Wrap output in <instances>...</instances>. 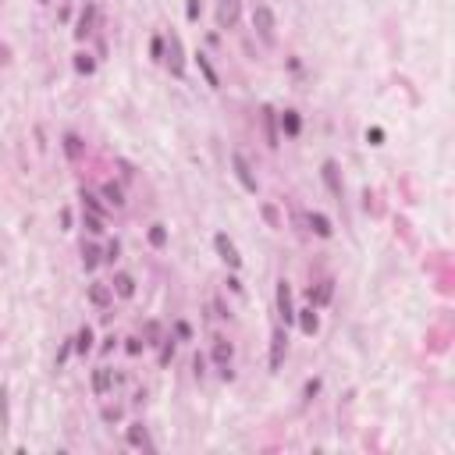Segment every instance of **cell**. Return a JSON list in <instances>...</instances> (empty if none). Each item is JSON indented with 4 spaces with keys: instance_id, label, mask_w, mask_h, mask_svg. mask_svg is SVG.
<instances>
[{
    "instance_id": "cell-19",
    "label": "cell",
    "mask_w": 455,
    "mask_h": 455,
    "mask_svg": "<svg viewBox=\"0 0 455 455\" xmlns=\"http://www.w3.org/2000/svg\"><path fill=\"white\" fill-rule=\"evenodd\" d=\"M149 242L157 245V249H160V245H168V231H164L160 224H153V228H149Z\"/></svg>"
},
{
    "instance_id": "cell-12",
    "label": "cell",
    "mask_w": 455,
    "mask_h": 455,
    "mask_svg": "<svg viewBox=\"0 0 455 455\" xmlns=\"http://www.w3.org/2000/svg\"><path fill=\"white\" fill-rule=\"evenodd\" d=\"M263 128H267V146H277V128H274V110L263 107Z\"/></svg>"
},
{
    "instance_id": "cell-25",
    "label": "cell",
    "mask_w": 455,
    "mask_h": 455,
    "mask_svg": "<svg viewBox=\"0 0 455 455\" xmlns=\"http://www.w3.org/2000/svg\"><path fill=\"white\" fill-rule=\"evenodd\" d=\"M64 149H68V157H78V153H82V142H78L75 135H68V139H64Z\"/></svg>"
},
{
    "instance_id": "cell-16",
    "label": "cell",
    "mask_w": 455,
    "mask_h": 455,
    "mask_svg": "<svg viewBox=\"0 0 455 455\" xmlns=\"http://www.w3.org/2000/svg\"><path fill=\"white\" fill-rule=\"evenodd\" d=\"M89 345H93V331H89V327H82V331H78V338H75V349H78V352H89Z\"/></svg>"
},
{
    "instance_id": "cell-30",
    "label": "cell",
    "mask_w": 455,
    "mask_h": 455,
    "mask_svg": "<svg viewBox=\"0 0 455 455\" xmlns=\"http://www.w3.org/2000/svg\"><path fill=\"white\" fill-rule=\"evenodd\" d=\"M153 57H157V61L164 57V39H153Z\"/></svg>"
},
{
    "instance_id": "cell-26",
    "label": "cell",
    "mask_w": 455,
    "mask_h": 455,
    "mask_svg": "<svg viewBox=\"0 0 455 455\" xmlns=\"http://www.w3.org/2000/svg\"><path fill=\"white\" fill-rule=\"evenodd\" d=\"M86 231H93V235H100V231H103V221H100L96 214H89V217H86Z\"/></svg>"
},
{
    "instance_id": "cell-23",
    "label": "cell",
    "mask_w": 455,
    "mask_h": 455,
    "mask_svg": "<svg viewBox=\"0 0 455 455\" xmlns=\"http://www.w3.org/2000/svg\"><path fill=\"white\" fill-rule=\"evenodd\" d=\"M146 338H149V345H157V342H160V324H157V320H149V324H146Z\"/></svg>"
},
{
    "instance_id": "cell-27",
    "label": "cell",
    "mask_w": 455,
    "mask_h": 455,
    "mask_svg": "<svg viewBox=\"0 0 455 455\" xmlns=\"http://www.w3.org/2000/svg\"><path fill=\"white\" fill-rule=\"evenodd\" d=\"M128 444H146V430L142 427H132L128 430Z\"/></svg>"
},
{
    "instance_id": "cell-1",
    "label": "cell",
    "mask_w": 455,
    "mask_h": 455,
    "mask_svg": "<svg viewBox=\"0 0 455 455\" xmlns=\"http://www.w3.org/2000/svg\"><path fill=\"white\" fill-rule=\"evenodd\" d=\"M253 25H256V32L267 39V43H274V11L270 8H256L253 11Z\"/></svg>"
},
{
    "instance_id": "cell-31",
    "label": "cell",
    "mask_w": 455,
    "mask_h": 455,
    "mask_svg": "<svg viewBox=\"0 0 455 455\" xmlns=\"http://www.w3.org/2000/svg\"><path fill=\"white\" fill-rule=\"evenodd\" d=\"M263 217H267L270 224H277V210H274V206H263Z\"/></svg>"
},
{
    "instance_id": "cell-17",
    "label": "cell",
    "mask_w": 455,
    "mask_h": 455,
    "mask_svg": "<svg viewBox=\"0 0 455 455\" xmlns=\"http://www.w3.org/2000/svg\"><path fill=\"white\" fill-rule=\"evenodd\" d=\"M82 263H86L89 270L100 263V249H96V245H86V249H82Z\"/></svg>"
},
{
    "instance_id": "cell-24",
    "label": "cell",
    "mask_w": 455,
    "mask_h": 455,
    "mask_svg": "<svg viewBox=\"0 0 455 455\" xmlns=\"http://www.w3.org/2000/svg\"><path fill=\"white\" fill-rule=\"evenodd\" d=\"M302 331H306V335H313V331H317V317H313V310L302 313Z\"/></svg>"
},
{
    "instance_id": "cell-14",
    "label": "cell",
    "mask_w": 455,
    "mask_h": 455,
    "mask_svg": "<svg viewBox=\"0 0 455 455\" xmlns=\"http://www.w3.org/2000/svg\"><path fill=\"white\" fill-rule=\"evenodd\" d=\"M93 388H96V395H107L110 391V370H96V374H93Z\"/></svg>"
},
{
    "instance_id": "cell-5",
    "label": "cell",
    "mask_w": 455,
    "mask_h": 455,
    "mask_svg": "<svg viewBox=\"0 0 455 455\" xmlns=\"http://www.w3.org/2000/svg\"><path fill=\"white\" fill-rule=\"evenodd\" d=\"M277 310H281L284 324H288V320H295V313H292V292H288V281H281V284H277Z\"/></svg>"
},
{
    "instance_id": "cell-22",
    "label": "cell",
    "mask_w": 455,
    "mask_h": 455,
    "mask_svg": "<svg viewBox=\"0 0 455 455\" xmlns=\"http://www.w3.org/2000/svg\"><path fill=\"white\" fill-rule=\"evenodd\" d=\"M103 196H107L114 206H121V203H125V196H121V189H117V185H107V189H103Z\"/></svg>"
},
{
    "instance_id": "cell-20",
    "label": "cell",
    "mask_w": 455,
    "mask_h": 455,
    "mask_svg": "<svg viewBox=\"0 0 455 455\" xmlns=\"http://www.w3.org/2000/svg\"><path fill=\"white\" fill-rule=\"evenodd\" d=\"M89 25H93V8H86V11H82V22H78V36H89V32H93Z\"/></svg>"
},
{
    "instance_id": "cell-28",
    "label": "cell",
    "mask_w": 455,
    "mask_h": 455,
    "mask_svg": "<svg viewBox=\"0 0 455 455\" xmlns=\"http://www.w3.org/2000/svg\"><path fill=\"white\" fill-rule=\"evenodd\" d=\"M75 68H78V71H93V61H89L86 54H78V61H75Z\"/></svg>"
},
{
    "instance_id": "cell-21",
    "label": "cell",
    "mask_w": 455,
    "mask_h": 455,
    "mask_svg": "<svg viewBox=\"0 0 455 455\" xmlns=\"http://www.w3.org/2000/svg\"><path fill=\"white\" fill-rule=\"evenodd\" d=\"M331 292H335V288H331V281H324V284H320V288H317V295H313V292H310V299H317V302H320V306H324V302H327V299H331Z\"/></svg>"
},
{
    "instance_id": "cell-6",
    "label": "cell",
    "mask_w": 455,
    "mask_h": 455,
    "mask_svg": "<svg viewBox=\"0 0 455 455\" xmlns=\"http://www.w3.org/2000/svg\"><path fill=\"white\" fill-rule=\"evenodd\" d=\"M324 182H327L331 196H342V182H338V164H335V160H327V164H324Z\"/></svg>"
},
{
    "instance_id": "cell-10",
    "label": "cell",
    "mask_w": 455,
    "mask_h": 455,
    "mask_svg": "<svg viewBox=\"0 0 455 455\" xmlns=\"http://www.w3.org/2000/svg\"><path fill=\"white\" fill-rule=\"evenodd\" d=\"M196 64H199V71L206 75V82H210V86H221V78H217V71H214V64L206 61V54H196Z\"/></svg>"
},
{
    "instance_id": "cell-9",
    "label": "cell",
    "mask_w": 455,
    "mask_h": 455,
    "mask_svg": "<svg viewBox=\"0 0 455 455\" xmlns=\"http://www.w3.org/2000/svg\"><path fill=\"white\" fill-rule=\"evenodd\" d=\"M168 64L175 75H182V43H178V36H171V50H168Z\"/></svg>"
},
{
    "instance_id": "cell-11",
    "label": "cell",
    "mask_w": 455,
    "mask_h": 455,
    "mask_svg": "<svg viewBox=\"0 0 455 455\" xmlns=\"http://www.w3.org/2000/svg\"><path fill=\"white\" fill-rule=\"evenodd\" d=\"M281 125H284V132H288V135H299L302 121H299V114H295V110H284V114H281Z\"/></svg>"
},
{
    "instance_id": "cell-4",
    "label": "cell",
    "mask_w": 455,
    "mask_h": 455,
    "mask_svg": "<svg viewBox=\"0 0 455 455\" xmlns=\"http://www.w3.org/2000/svg\"><path fill=\"white\" fill-rule=\"evenodd\" d=\"M214 245H217V253H221V260H224V263H231V267H238V263H242V256L235 253V245L228 242V235H217V238H214Z\"/></svg>"
},
{
    "instance_id": "cell-29",
    "label": "cell",
    "mask_w": 455,
    "mask_h": 455,
    "mask_svg": "<svg viewBox=\"0 0 455 455\" xmlns=\"http://www.w3.org/2000/svg\"><path fill=\"white\" fill-rule=\"evenodd\" d=\"M185 11H189V18L196 22V18H199V0H189V8H185Z\"/></svg>"
},
{
    "instance_id": "cell-13",
    "label": "cell",
    "mask_w": 455,
    "mask_h": 455,
    "mask_svg": "<svg viewBox=\"0 0 455 455\" xmlns=\"http://www.w3.org/2000/svg\"><path fill=\"white\" fill-rule=\"evenodd\" d=\"M281 356H284V331H274V352H270V366L274 370L281 366Z\"/></svg>"
},
{
    "instance_id": "cell-3",
    "label": "cell",
    "mask_w": 455,
    "mask_h": 455,
    "mask_svg": "<svg viewBox=\"0 0 455 455\" xmlns=\"http://www.w3.org/2000/svg\"><path fill=\"white\" fill-rule=\"evenodd\" d=\"M217 22L221 29H231L238 22V0H221V8H217Z\"/></svg>"
},
{
    "instance_id": "cell-15",
    "label": "cell",
    "mask_w": 455,
    "mask_h": 455,
    "mask_svg": "<svg viewBox=\"0 0 455 455\" xmlns=\"http://www.w3.org/2000/svg\"><path fill=\"white\" fill-rule=\"evenodd\" d=\"M310 224H313V231H317V235H324V238L331 235V221H327L324 214H313V217H310Z\"/></svg>"
},
{
    "instance_id": "cell-18",
    "label": "cell",
    "mask_w": 455,
    "mask_h": 455,
    "mask_svg": "<svg viewBox=\"0 0 455 455\" xmlns=\"http://www.w3.org/2000/svg\"><path fill=\"white\" fill-rule=\"evenodd\" d=\"M82 203H86V210H89V214H96V217L103 214V206H100V199H96L93 192H82Z\"/></svg>"
},
{
    "instance_id": "cell-7",
    "label": "cell",
    "mask_w": 455,
    "mask_h": 455,
    "mask_svg": "<svg viewBox=\"0 0 455 455\" xmlns=\"http://www.w3.org/2000/svg\"><path fill=\"white\" fill-rule=\"evenodd\" d=\"M110 299H114V288H107V284H93L89 288V302L93 306H110Z\"/></svg>"
},
{
    "instance_id": "cell-8",
    "label": "cell",
    "mask_w": 455,
    "mask_h": 455,
    "mask_svg": "<svg viewBox=\"0 0 455 455\" xmlns=\"http://www.w3.org/2000/svg\"><path fill=\"white\" fill-rule=\"evenodd\" d=\"M114 292H117L121 299H132V295H135V281H132L128 274H117V277H114Z\"/></svg>"
},
{
    "instance_id": "cell-2",
    "label": "cell",
    "mask_w": 455,
    "mask_h": 455,
    "mask_svg": "<svg viewBox=\"0 0 455 455\" xmlns=\"http://www.w3.org/2000/svg\"><path fill=\"white\" fill-rule=\"evenodd\" d=\"M231 164H235V175H238L242 189H245V192H256V178H253V171H249V164H245V157H242V153H231Z\"/></svg>"
},
{
    "instance_id": "cell-32",
    "label": "cell",
    "mask_w": 455,
    "mask_h": 455,
    "mask_svg": "<svg viewBox=\"0 0 455 455\" xmlns=\"http://www.w3.org/2000/svg\"><path fill=\"white\" fill-rule=\"evenodd\" d=\"M128 352H132V356L142 352V342H139V338H128Z\"/></svg>"
}]
</instances>
